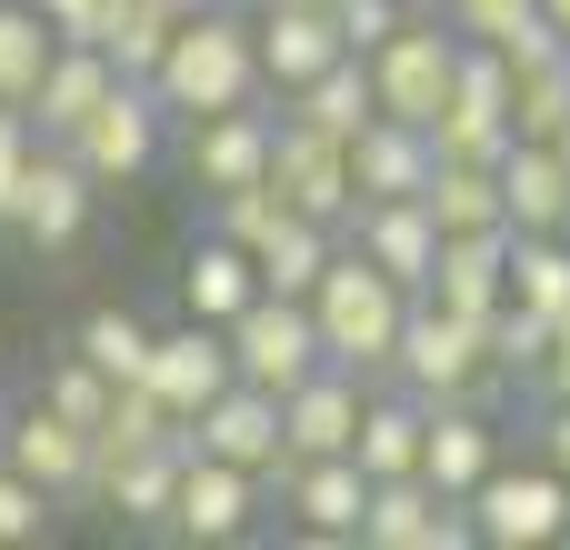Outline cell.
Segmentation results:
<instances>
[{"instance_id": "484cf974", "label": "cell", "mask_w": 570, "mask_h": 550, "mask_svg": "<svg viewBox=\"0 0 570 550\" xmlns=\"http://www.w3.org/2000/svg\"><path fill=\"white\" fill-rule=\"evenodd\" d=\"M501 200H511V230H561V220H570V160H561V140H511V160H501Z\"/></svg>"}, {"instance_id": "52a82bcc", "label": "cell", "mask_w": 570, "mask_h": 550, "mask_svg": "<svg viewBox=\"0 0 570 550\" xmlns=\"http://www.w3.org/2000/svg\"><path fill=\"white\" fill-rule=\"evenodd\" d=\"M160 120H170V110H160V90H150V80H120V90H110V100H100L60 150L110 190V180H140V170L160 160Z\"/></svg>"}, {"instance_id": "d6a6232c", "label": "cell", "mask_w": 570, "mask_h": 550, "mask_svg": "<svg viewBox=\"0 0 570 550\" xmlns=\"http://www.w3.org/2000/svg\"><path fill=\"white\" fill-rule=\"evenodd\" d=\"M511 301L541 311V321H570V240L561 230H511Z\"/></svg>"}, {"instance_id": "30bf717a", "label": "cell", "mask_w": 570, "mask_h": 550, "mask_svg": "<svg viewBox=\"0 0 570 550\" xmlns=\"http://www.w3.org/2000/svg\"><path fill=\"white\" fill-rule=\"evenodd\" d=\"M361 541L371 550H461V541H481V531H471V501H451L431 471H411V481H371Z\"/></svg>"}, {"instance_id": "f6af8a7d", "label": "cell", "mask_w": 570, "mask_h": 550, "mask_svg": "<svg viewBox=\"0 0 570 550\" xmlns=\"http://www.w3.org/2000/svg\"><path fill=\"white\" fill-rule=\"evenodd\" d=\"M541 10H551V20H561V30H570V0H541Z\"/></svg>"}, {"instance_id": "bcb514c9", "label": "cell", "mask_w": 570, "mask_h": 550, "mask_svg": "<svg viewBox=\"0 0 570 550\" xmlns=\"http://www.w3.org/2000/svg\"><path fill=\"white\" fill-rule=\"evenodd\" d=\"M411 10H441V0H411Z\"/></svg>"}, {"instance_id": "7c38bea8", "label": "cell", "mask_w": 570, "mask_h": 550, "mask_svg": "<svg viewBox=\"0 0 570 550\" xmlns=\"http://www.w3.org/2000/svg\"><path fill=\"white\" fill-rule=\"evenodd\" d=\"M140 381H150V391H160L180 421H200V411H210V401L240 381V361H230V331H220V321L160 331V341H150V371H140Z\"/></svg>"}, {"instance_id": "4316f807", "label": "cell", "mask_w": 570, "mask_h": 550, "mask_svg": "<svg viewBox=\"0 0 570 550\" xmlns=\"http://www.w3.org/2000/svg\"><path fill=\"white\" fill-rule=\"evenodd\" d=\"M180 301H190V321H220V331H230V321L261 301V261H250V251L220 230V240H200V251H190V271H180Z\"/></svg>"}, {"instance_id": "d590c367", "label": "cell", "mask_w": 570, "mask_h": 550, "mask_svg": "<svg viewBox=\"0 0 570 550\" xmlns=\"http://www.w3.org/2000/svg\"><path fill=\"white\" fill-rule=\"evenodd\" d=\"M481 331H491V361H501V371L521 381V371H541V361H551V331H561V321H541V311H521V301H501V311H491Z\"/></svg>"}, {"instance_id": "1f68e13d", "label": "cell", "mask_w": 570, "mask_h": 550, "mask_svg": "<svg viewBox=\"0 0 570 550\" xmlns=\"http://www.w3.org/2000/svg\"><path fill=\"white\" fill-rule=\"evenodd\" d=\"M60 60V30H50V10L40 0H0V100H20L30 110V90H40V70Z\"/></svg>"}, {"instance_id": "8992f818", "label": "cell", "mask_w": 570, "mask_h": 550, "mask_svg": "<svg viewBox=\"0 0 570 550\" xmlns=\"http://www.w3.org/2000/svg\"><path fill=\"white\" fill-rule=\"evenodd\" d=\"M230 361H240V381H261V391H301L331 351H321V321H311V301H291V291H261L240 321H230Z\"/></svg>"}, {"instance_id": "cb8c5ba5", "label": "cell", "mask_w": 570, "mask_h": 550, "mask_svg": "<svg viewBox=\"0 0 570 550\" xmlns=\"http://www.w3.org/2000/svg\"><path fill=\"white\" fill-rule=\"evenodd\" d=\"M421 471H431L451 501H471V491L501 471V431H491V411H481V401H441V411H431V451H421Z\"/></svg>"}, {"instance_id": "c3c4849f", "label": "cell", "mask_w": 570, "mask_h": 550, "mask_svg": "<svg viewBox=\"0 0 570 550\" xmlns=\"http://www.w3.org/2000/svg\"><path fill=\"white\" fill-rule=\"evenodd\" d=\"M561 240H570V220H561Z\"/></svg>"}, {"instance_id": "4dcf8cb0", "label": "cell", "mask_w": 570, "mask_h": 550, "mask_svg": "<svg viewBox=\"0 0 570 550\" xmlns=\"http://www.w3.org/2000/svg\"><path fill=\"white\" fill-rule=\"evenodd\" d=\"M341 261V240H331V220H281L271 240H261V291H291V301H311L321 291V271Z\"/></svg>"}, {"instance_id": "5b68a950", "label": "cell", "mask_w": 570, "mask_h": 550, "mask_svg": "<svg viewBox=\"0 0 570 550\" xmlns=\"http://www.w3.org/2000/svg\"><path fill=\"white\" fill-rule=\"evenodd\" d=\"M431 140H441V160H511V60L501 50H461V80H451V100H441V120H431Z\"/></svg>"}, {"instance_id": "3957f363", "label": "cell", "mask_w": 570, "mask_h": 550, "mask_svg": "<svg viewBox=\"0 0 570 550\" xmlns=\"http://www.w3.org/2000/svg\"><path fill=\"white\" fill-rule=\"evenodd\" d=\"M391 371H401V391H421L431 411H441V401H491V391L511 381V371L491 361V331H481L471 311H441V301H411Z\"/></svg>"}, {"instance_id": "836d02e7", "label": "cell", "mask_w": 570, "mask_h": 550, "mask_svg": "<svg viewBox=\"0 0 570 550\" xmlns=\"http://www.w3.org/2000/svg\"><path fill=\"white\" fill-rule=\"evenodd\" d=\"M511 130H521V140H561L570 130V50L511 70Z\"/></svg>"}, {"instance_id": "7a4b0ae2", "label": "cell", "mask_w": 570, "mask_h": 550, "mask_svg": "<svg viewBox=\"0 0 570 550\" xmlns=\"http://www.w3.org/2000/svg\"><path fill=\"white\" fill-rule=\"evenodd\" d=\"M411 301H421V291H401V281H391L381 261L341 251V261L321 271V291H311L321 351H331L341 371H391V351H401V321H411Z\"/></svg>"}, {"instance_id": "7bdbcfd3", "label": "cell", "mask_w": 570, "mask_h": 550, "mask_svg": "<svg viewBox=\"0 0 570 550\" xmlns=\"http://www.w3.org/2000/svg\"><path fill=\"white\" fill-rule=\"evenodd\" d=\"M541 381H551V401H570V321L551 331V361H541Z\"/></svg>"}, {"instance_id": "b9f144b4", "label": "cell", "mask_w": 570, "mask_h": 550, "mask_svg": "<svg viewBox=\"0 0 570 550\" xmlns=\"http://www.w3.org/2000/svg\"><path fill=\"white\" fill-rule=\"evenodd\" d=\"M40 150H30V110L20 100H0V220L20 210V170H30Z\"/></svg>"}, {"instance_id": "8d00e7d4", "label": "cell", "mask_w": 570, "mask_h": 550, "mask_svg": "<svg viewBox=\"0 0 570 550\" xmlns=\"http://www.w3.org/2000/svg\"><path fill=\"white\" fill-rule=\"evenodd\" d=\"M40 401H50V411H70L80 431H100V421H110V401H120V381H110L100 361H80V351H70V361L50 371V391H40Z\"/></svg>"}, {"instance_id": "74e56055", "label": "cell", "mask_w": 570, "mask_h": 550, "mask_svg": "<svg viewBox=\"0 0 570 550\" xmlns=\"http://www.w3.org/2000/svg\"><path fill=\"white\" fill-rule=\"evenodd\" d=\"M441 20H451L461 40H481V50H511V40L541 20V0H441Z\"/></svg>"}, {"instance_id": "e575fe53", "label": "cell", "mask_w": 570, "mask_h": 550, "mask_svg": "<svg viewBox=\"0 0 570 550\" xmlns=\"http://www.w3.org/2000/svg\"><path fill=\"white\" fill-rule=\"evenodd\" d=\"M150 341H160V331H140L130 311H90L70 351H80V361H100L110 381H140V371H150Z\"/></svg>"}, {"instance_id": "ffe728a7", "label": "cell", "mask_w": 570, "mask_h": 550, "mask_svg": "<svg viewBox=\"0 0 570 550\" xmlns=\"http://www.w3.org/2000/svg\"><path fill=\"white\" fill-rule=\"evenodd\" d=\"M120 80H130V70H120L110 50L60 40V60H50V70H40V90H30V130H40V140H70V130H80V120H90Z\"/></svg>"}, {"instance_id": "681fc988", "label": "cell", "mask_w": 570, "mask_h": 550, "mask_svg": "<svg viewBox=\"0 0 570 550\" xmlns=\"http://www.w3.org/2000/svg\"><path fill=\"white\" fill-rule=\"evenodd\" d=\"M40 10H50V0H40Z\"/></svg>"}, {"instance_id": "8fae6325", "label": "cell", "mask_w": 570, "mask_h": 550, "mask_svg": "<svg viewBox=\"0 0 570 550\" xmlns=\"http://www.w3.org/2000/svg\"><path fill=\"white\" fill-rule=\"evenodd\" d=\"M190 451H210V461H230V471H261V481H281V461H291V431H281V391H261V381H230L200 421H190Z\"/></svg>"}, {"instance_id": "f907efd6", "label": "cell", "mask_w": 570, "mask_h": 550, "mask_svg": "<svg viewBox=\"0 0 570 550\" xmlns=\"http://www.w3.org/2000/svg\"><path fill=\"white\" fill-rule=\"evenodd\" d=\"M250 10H261V0H250Z\"/></svg>"}, {"instance_id": "5bb4252c", "label": "cell", "mask_w": 570, "mask_h": 550, "mask_svg": "<svg viewBox=\"0 0 570 550\" xmlns=\"http://www.w3.org/2000/svg\"><path fill=\"white\" fill-rule=\"evenodd\" d=\"M271 140H281V120L271 110H210V120H190V190H250V180H271Z\"/></svg>"}, {"instance_id": "ab89813d", "label": "cell", "mask_w": 570, "mask_h": 550, "mask_svg": "<svg viewBox=\"0 0 570 550\" xmlns=\"http://www.w3.org/2000/svg\"><path fill=\"white\" fill-rule=\"evenodd\" d=\"M40 521H50V491H40L30 471H10V461H0V550L40 541Z\"/></svg>"}, {"instance_id": "ba28073f", "label": "cell", "mask_w": 570, "mask_h": 550, "mask_svg": "<svg viewBox=\"0 0 570 550\" xmlns=\"http://www.w3.org/2000/svg\"><path fill=\"white\" fill-rule=\"evenodd\" d=\"M471 531L491 550H551L570 541V481L541 461V471H491L471 491Z\"/></svg>"}, {"instance_id": "7dc6e473", "label": "cell", "mask_w": 570, "mask_h": 550, "mask_svg": "<svg viewBox=\"0 0 570 550\" xmlns=\"http://www.w3.org/2000/svg\"><path fill=\"white\" fill-rule=\"evenodd\" d=\"M561 160H570V130H561Z\"/></svg>"}, {"instance_id": "7402d4cb", "label": "cell", "mask_w": 570, "mask_h": 550, "mask_svg": "<svg viewBox=\"0 0 570 550\" xmlns=\"http://www.w3.org/2000/svg\"><path fill=\"white\" fill-rule=\"evenodd\" d=\"M90 190H100V180H90L70 150H50V160L20 170V210H10V230H20L30 251H70L80 220H90Z\"/></svg>"}, {"instance_id": "60d3db41", "label": "cell", "mask_w": 570, "mask_h": 550, "mask_svg": "<svg viewBox=\"0 0 570 550\" xmlns=\"http://www.w3.org/2000/svg\"><path fill=\"white\" fill-rule=\"evenodd\" d=\"M331 20H341V40H351V50L371 60V50H381V40H391V30L411 20V0H331Z\"/></svg>"}, {"instance_id": "f1b7e54d", "label": "cell", "mask_w": 570, "mask_h": 550, "mask_svg": "<svg viewBox=\"0 0 570 550\" xmlns=\"http://www.w3.org/2000/svg\"><path fill=\"white\" fill-rule=\"evenodd\" d=\"M291 120H311V130H341V140H361L371 120H381V90H371V60L361 50H341L321 80H301L291 90Z\"/></svg>"}, {"instance_id": "9c48e42d", "label": "cell", "mask_w": 570, "mask_h": 550, "mask_svg": "<svg viewBox=\"0 0 570 550\" xmlns=\"http://www.w3.org/2000/svg\"><path fill=\"white\" fill-rule=\"evenodd\" d=\"M271 180H281V200L301 210V220H351L361 210V180H351V140L341 130H311V120H281V140H271Z\"/></svg>"}, {"instance_id": "4fadbf2b", "label": "cell", "mask_w": 570, "mask_h": 550, "mask_svg": "<svg viewBox=\"0 0 570 550\" xmlns=\"http://www.w3.org/2000/svg\"><path fill=\"white\" fill-rule=\"evenodd\" d=\"M341 50H351V40H341L331 0H261V80H271L281 100H291L301 80H321Z\"/></svg>"}, {"instance_id": "9a60e30c", "label": "cell", "mask_w": 570, "mask_h": 550, "mask_svg": "<svg viewBox=\"0 0 570 550\" xmlns=\"http://www.w3.org/2000/svg\"><path fill=\"white\" fill-rule=\"evenodd\" d=\"M10 471H30L50 501H80L90 491V471H100V441L70 421V411H50V401H30L20 421H10V451H0Z\"/></svg>"}, {"instance_id": "ee69618b", "label": "cell", "mask_w": 570, "mask_h": 550, "mask_svg": "<svg viewBox=\"0 0 570 550\" xmlns=\"http://www.w3.org/2000/svg\"><path fill=\"white\" fill-rule=\"evenodd\" d=\"M541 461H551V471H561V481H570V401H561V411H551V431H541Z\"/></svg>"}, {"instance_id": "f35d334b", "label": "cell", "mask_w": 570, "mask_h": 550, "mask_svg": "<svg viewBox=\"0 0 570 550\" xmlns=\"http://www.w3.org/2000/svg\"><path fill=\"white\" fill-rule=\"evenodd\" d=\"M281 220H291V200H281V180H250V190H220V230H230V240H240L250 261H261V240H271Z\"/></svg>"}, {"instance_id": "f546056e", "label": "cell", "mask_w": 570, "mask_h": 550, "mask_svg": "<svg viewBox=\"0 0 570 550\" xmlns=\"http://www.w3.org/2000/svg\"><path fill=\"white\" fill-rule=\"evenodd\" d=\"M421 200H431V220H441V230H511V200H501V160H441Z\"/></svg>"}, {"instance_id": "e0dca14e", "label": "cell", "mask_w": 570, "mask_h": 550, "mask_svg": "<svg viewBox=\"0 0 570 550\" xmlns=\"http://www.w3.org/2000/svg\"><path fill=\"white\" fill-rule=\"evenodd\" d=\"M351 251H361V261H381L401 291H431L441 220H431V200H361V210H351Z\"/></svg>"}, {"instance_id": "277c9868", "label": "cell", "mask_w": 570, "mask_h": 550, "mask_svg": "<svg viewBox=\"0 0 570 550\" xmlns=\"http://www.w3.org/2000/svg\"><path fill=\"white\" fill-rule=\"evenodd\" d=\"M461 50H471V40H461L451 20H421V10H411V20L371 50V90H381V110L431 130L441 100H451V80H461Z\"/></svg>"}, {"instance_id": "d4e9b609", "label": "cell", "mask_w": 570, "mask_h": 550, "mask_svg": "<svg viewBox=\"0 0 570 550\" xmlns=\"http://www.w3.org/2000/svg\"><path fill=\"white\" fill-rule=\"evenodd\" d=\"M180 471H190V441H170V451H120V461H100V471H90V491H100L120 521H170Z\"/></svg>"}, {"instance_id": "44dd1931", "label": "cell", "mask_w": 570, "mask_h": 550, "mask_svg": "<svg viewBox=\"0 0 570 550\" xmlns=\"http://www.w3.org/2000/svg\"><path fill=\"white\" fill-rule=\"evenodd\" d=\"M431 170H441V140H431L421 120H391V110H381V120L351 140V180H361V200H421Z\"/></svg>"}, {"instance_id": "603a6c76", "label": "cell", "mask_w": 570, "mask_h": 550, "mask_svg": "<svg viewBox=\"0 0 570 550\" xmlns=\"http://www.w3.org/2000/svg\"><path fill=\"white\" fill-rule=\"evenodd\" d=\"M250 501H261V471H230V461L190 451L180 501H170V531H180V541H240V531H250Z\"/></svg>"}, {"instance_id": "83f0119b", "label": "cell", "mask_w": 570, "mask_h": 550, "mask_svg": "<svg viewBox=\"0 0 570 550\" xmlns=\"http://www.w3.org/2000/svg\"><path fill=\"white\" fill-rule=\"evenodd\" d=\"M351 451H361V471H371V481H411V471H421V451H431V401H421V391L371 401Z\"/></svg>"}, {"instance_id": "d6986e66", "label": "cell", "mask_w": 570, "mask_h": 550, "mask_svg": "<svg viewBox=\"0 0 570 550\" xmlns=\"http://www.w3.org/2000/svg\"><path fill=\"white\" fill-rule=\"evenodd\" d=\"M361 381L341 371V361H321L301 391H281V431H291V461H331V451H351L361 441Z\"/></svg>"}, {"instance_id": "ac0fdd59", "label": "cell", "mask_w": 570, "mask_h": 550, "mask_svg": "<svg viewBox=\"0 0 570 550\" xmlns=\"http://www.w3.org/2000/svg\"><path fill=\"white\" fill-rule=\"evenodd\" d=\"M421 301L491 321L511 301V230H441V261H431V291Z\"/></svg>"}, {"instance_id": "2e32d148", "label": "cell", "mask_w": 570, "mask_h": 550, "mask_svg": "<svg viewBox=\"0 0 570 550\" xmlns=\"http://www.w3.org/2000/svg\"><path fill=\"white\" fill-rule=\"evenodd\" d=\"M281 501L311 541H361V511H371V471L361 451H331V461H281Z\"/></svg>"}, {"instance_id": "6da1fadb", "label": "cell", "mask_w": 570, "mask_h": 550, "mask_svg": "<svg viewBox=\"0 0 570 550\" xmlns=\"http://www.w3.org/2000/svg\"><path fill=\"white\" fill-rule=\"evenodd\" d=\"M150 90H160L170 120H210V110L261 100V90H271V80H261V20H240V10H220V0L190 10V20L170 30V50H160Z\"/></svg>"}]
</instances>
